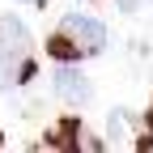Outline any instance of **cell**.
Instances as JSON below:
<instances>
[{"instance_id": "3957f363", "label": "cell", "mask_w": 153, "mask_h": 153, "mask_svg": "<svg viewBox=\"0 0 153 153\" xmlns=\"http://www.w3.org/2000/svg\"><path fill=\"white\" fill-rule=\"evenodd\" d=\"M51 55H55V60H60V64H72L76 55H85V51L76 47V43H72V34H64V30H55V34H51Z\"/></svg>"}, {"instance_id": "7a4b0ae2", "label": "cell", "mask_w": 153, "mask_h": 153, "mask_svg": "<svg viewBox=\"0 0 153 153\" xmlns=\"http://www.w3.org/2000/svg\"><path fill=\"white\" fill-rule=\"evenodd\" d=\"M55 94H60L64 102H89V76L85 72H76L72 64H60L55 68Z\"/></svg>"}, {"instance_id": "6da1fadb", "label": "cell", "mask_w": 153, "mask_h": 153, "mask_svg": "<svg viewBox=\"0 0 153 153\" xmlns=\"http://www.w3.org/2000/svg\"><path fill=\"white\" fill-rule=\"evenodd\" d=\"M60 30L72 34V43L81 47L85 55H98V51L106 47V26L98 22V17H89V13H64Z\"/></svg>"}, {"instance_id": "277c9868", "label": "cell", "mask_w": 153, "mask_h": 153, "mask_svg": "<svg viewBox=\"0 0 153 153\" xmlns=\"http://www.w3.org/2000/svg\"><path fill=\"white\" fill-rule=\"evenodd\" d=\"M119 9H123V13H132V9H140V0H119Z\"/></svg>"}, {"instance_id": "5b68a950", "label": "cell", "mask_w": 153, "mask_h": 153, "mask_svg": "<svg viewBox=\"0 0 153 153\" xmlns=\"http://www.w3.org/2000/svg\"><path fill=\"white\" fill-rule=\"evenodd\" d=\"M149 128H153V106H149Z\"/></svg>"}]
</instances>
